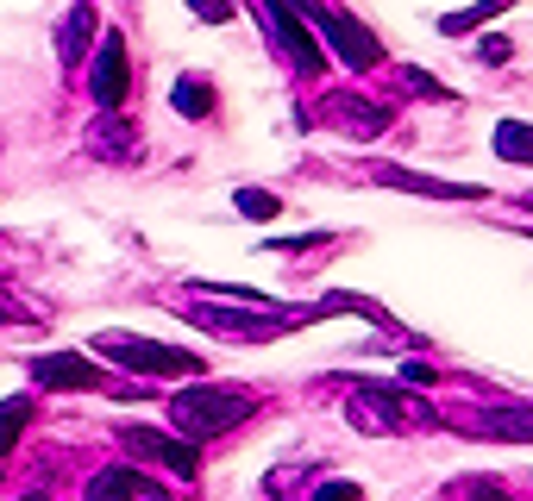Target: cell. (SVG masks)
<instances>
[{
  "label": "cell",
  "mask_w": 533,
  "mask_h": 501,
  "mask_svg": "<svg viewBox=\"0 0 533 501\" xmlns=\"http://www.w3.org/2000/svg\"><path fill=\"white\" fill-rule=\"evenodd\" d=\"M251 414H258V401L233 383H195V389L170 395V426L182 433V445L220 439V433H233V426H245Z\"/></svg>",
  "instance_id": "cell-1"
},
{
  "label": "cell",
  "mask_w": 533,
  "mask_h": 501,
  "mask_svg": "<svg viewBox=\"0 0 533 501\" xmlns=\"http://www.w3.org/2000/svg\"><path fill=\"white\" fill-rule=\"evenodd\" d=\"M345 420H352L358 433L383 439V433H408V426H433L439 414L427 408L421 395H408L396 383H352V389H345Z\"/></svg>",
  "instance_id": "cell-2"
},
{
  "label": "cell",
  "mask_w": 533,
  "mask_h": 501,
  "mask_svg": "<svg viewBox=\"0 0 533 501\" xmlns=\"http://www.w3.org/2000/svg\"><path fill=\"white\" fill-rule=\"evenodd\" d=\"M88 351H101L107 364L138 370V376H195L201 383V351H182V345H157V339H138V332H101Z\"/></svg>",
  "instance_id": "cell-3"
},
{
  "label": "cell",
  "mask_w": 533,
  "mask_h": 501,
  "mask_svg": "<svg viewBox=\"0 0 533 501\" xmlns=\"http://www.w3.org/2000/svg\"><path fill=\"white\" fill-rule=\"evenodd\" d=\"M295 13L308 19V32H320V38L333 44L339 63H352V69H377V63H383V44L370 38L352 13H333V7H295Z\"/></svg>",
  "instance_id": "cell-4"
},
{
  "label": "cell",
  "mask_w": 533,
  "mask_h": 501,
  "mask_svg": "<svg viewBox=\"0 0 533 501\" xmlns=\"http://www.w3.org/2000/svg\"><path fill=\"white\" fill-rule=\"evenodd\" d=\"M264 26L276 32V51H283V63L295 69V76H314L320 69V44H314V32H308V19H301L295 7H264Z\"/></svg>",
  "instance_id": "cell-5"
},
{
  "label": "cell",
  "mask_w": 533,
  "mask_h": 501,
  "mask_svg": "<svg viewBox=\"0 0 533 501\" xmlns=\"http://www.w3.org/2000/svg\"><path fill=\"white\" fill-rule=\"evenodd\" d=\"M120 445L132 451V458H145V464H170L176 476H195L201 470V451L170 439V433H157V426H120Z\"/></svg>",
  "instance_id": "cell-6"
},
{
  "label": "cell",
  "mask_w": 533,
  "mask_h": 501,
  "mask_svg": "<svg viewBox=\"0 0 533 501\" xmlns=\"http://www.w3.org/2000/svg\"><path fill=\"white\" fill-rule=\"evenodd\" d=\"M126 82H132V69H126V38L107 32L101 51H95V76H88L95 107H101V113H120V107H126Z\"/></svg>",
  "instance_id": "cell-7"
},
{
  "label": "cell",
  "mask_w": 533,
  "mask_h": 501,
  "mask_svg": "<svg viewBox=\"0 0 533 501\" xmlns=\"http://www.w3.org/2000/svg\"><path fill=\"white\" fill-rule=\"evenodd\" d=\"M82 501H176V495L157 483V476H145V470L113 464V470H95V476H88Z\"/></svg>",
  "instance_id": "cell-8"
},
{
  "label": "cell",
  "mask_w": 533,
  "mask_h": 501,
  "mask_svg": "<svg viewBox=\"0 0 533 501\" xmlns=\"http://www.w3.org/2000/svg\"><path fill=\"white\" fill-rule=\"evenodd\" d=\"M377 176L383 188H396V195H427V201H483V188L471 182H439V176H421V170H402V163H377Z\"/></svg>",
  "instance_id": "cell-9"
},
{
  "label": "cell",
  "mask_w": 533,
  "mask_h": 501,
  "mask_svg": "<svg viewBox=\"0 0 533 501\" xmlns=\"http://www.w3.org/2000/svg\"><path fill=\"white\" fill-rule=\"evenodd\" d=\"M465 426L477 439H515L533 445V401H496V408H471Z\"/></svg>",
  "instance_id": "cell-10"
},
{
  "label": "cell",
  "mask_w": 533,
  "mask_h": 501,
  "mask_svg": "<svg viewBox=\"0 0 533 501\" xmlns=\"http://www.w3.org/2000/svg\"><path fill=\"white\" fill-rule=\"evenodd\" d=\"M333 126L345 132V138H377L389 119H396V107L389 101H370V94H333Z\"/></svg>",
  "instance_id": "cell-11"
},
{
  "label": "cell",
  "mask_w": 533,
  "mask_h": 501,
  "mask_svg": "<svg viewBox=\"0 0 533 501\" xmlns=\"http://www.w3.org/2000/svg\"><path fill=\"white\" fill-rule=\"evenodd\" d=\"M32 376L44 389H101V370L88 364L82 351H44L38 364H32Z\"/></svg>",
  "instance_id": "cell-12"
},
{
  "label": "cell",
  "mask_w": 533,
  "mask_h": 501,
  "mask_svg": "<svg viewBox=\"0 0 533 501\" xmlns=\"http://www.w3.org/2000/svg\"><path fill=\"white\" fill-rule=\"evenodd\" d=\"M95 26H101L95 7H69V13H63V26H57V63H63V69H76V63L88 57V38H95Z\"/></svg>",
  "instance_id": "cell-13"
},
{
  "label": "cell",
  "mask_w": 533,
  "mask_h": 501,
  "mask_svg": "<svg viewBox=\"0 0 533 501\" xmlns=\"http://www.w3.org/2000/svg\"><path fill=\"white\" fill-rule=\"evenodd\" d=\"M490 151H496L502 163H533V126H527V119H496Z\"/></svg>",
  "instance_id": "cell-14"
},
{
  "label": "cell",
  "mask_w": 533,
  "mask_h": 501,
  "mask_svg": "<svg viewBox=\"0 0 533 501\" xmlns=\"http://www.w3.org/2000/svg\"><path fill=\"white\" fill-rule=\"evenodd\" d=\"M88 145H95L101 157H126V151L138 145V132L126 126V119H120V113H101V119H95V126H88Z\"/></svg>",
  "instance_id": "cell-15"
},
{
  "label": "cell",
  "mask_w": 533,
  "mask_h": 501,
  "mask_svg": "<svg viewBox=\"0 0 533 501\" xmlns=\"http://www.w3.org/2000/svg\"><path fill=\"white\" fill-rule=\"evenodd\" d=\"M170 101H176L182 119H207V113H214V82H207V76H182Z\"/></svg>",
  "instance_id": "cell-16"
},
{
  "label": "cell",
  "mask_w": 533,
  "mask_h": 501,
  "mask_svg": "<svg viewBox=\"0 0 533 501\" xmlns=\"http://www.w3.org/2000/svg\"><path fill=\"white\" fill-rule=\"evenodd\" d=\"M32 426V401L26 395H13V401H0V458L19 445V433Z\"/></svg>",
  "instance_id": "cell-17"
},
{
  "label": "cell",
  "mask_w": 533,
  "mask_h": 501,
  "mask_svg": "<svg viewBox=\"0 0 533 501\" xmlns=\"http://www.w3.org/2000/svg\"><path fill=\"white\" fill-rule=\"evenodd\" d=\"M446 501H515V495H508L496 476H458V483L446 489Z\"/></svg>",
  "instance_id": "cell-18"
},
{
  "label": "cell",
  "mask_w": 533,
  "mask_h": 501,
  "mask_svg": "<svg viewBox=\"0 0 533 501\" xmlns=\"http://www.w3.org/2000/svg\"><path fill=\"white\" fill-rule=\"evenodd\" d=\"M396 82H402L408 94H421V101H452V88L439 82V76H427V69H414V63H402V69H396Z\"/></svg>",
  "instance_id": "cell-19"
},
{
  "label": "cell",
  "mask_w": 533,
  "mask_h": 501,
  "mask_svg": "<svg viewBox=\"0 0 533 501\" xmlns=\"http://www.w3.org/2000/svg\"><path fill=\"white\" fill-rule=\"evenodd\" d=\"M0 320H13V326H38V320H44V307H32L26 295L13 289V282H0Z\"/></svg>",
  "instance_id": "cell-20"
},
{
  "label": "cell",
  "mask_w": 533,
  "mask_h": 501,
  "mask_svg": "<svg viewBox=\"0 0 533 501\" xmlns=\"http://www.w3.org/2000/svg\"><path fill=\"white\" fill-rule=\"evenodd\" d=\"M239 213H245V220H276V213H283V201H276L270 195V188H239Z\"/></svg>",
  "instance_id": "cell-21"
},
{
  "label": "cell",
  "mask_w": 533,
  "mask_h": 501,
  "mask_svg": "<svg viewBox=\"0 0 533 501\" xmlns=\"http://www.w3.org/2000/svg\"><path fill=\"white\" fill-rule=\"evenodd\" d=\"M502 7H477V13H446L439 19V32H471V26H483V19H496Z\"/></svg>",
  "instance_id": "cell-22"
},
{
  "label": "cell",
  "mask_w": 533,
  "mask_h": 501,
  "mask_svg": "<svg viewBox=\"0 0 533 501\" xmlns=\"http://www.w3.org/2000/svg\"><path fill=\"white\" fill-rule=\"evenodd\" d=\"M314 501H364V489H358V483H320Z\"/></svg>",
  "instance_id": "cell-23"
},
{
  "label": "cell",
  "mask_w": 533,
  "mask_h": 501,
  "mask_svg": "<svg viewBox=\"0 0 533 501\" xmlns=\"http://www.w3.org/2000/svg\"><path fill=\"white\" fill-rule=\"evenodd\" d=\"M508 51H515L508 38H483V44H477V63H508Z\"/></svg>",
  "instance_id": "cell-24"
},
{
  "label": "cell",
  "mask_w": 533,
  "mask_h": 501,
  "mask_svg": "<svg viewBox=\"0 0 533 501\" xmlns=\"http://www.w3.org/2000/svg\"><path fill=\"white\" fill-rule=\"evenodd\" d=\"M402 383H414V389H433L439 376H433V364H414V357H408V364H402Z\"/></svg>",
  "instance_id": "cell-25"
},
{
  "label": "cell",
  "mask_w": 533,
  "mask_h": 501,
  "mask_svg": "<svg viewBox=\"0 0 533 501\" xmlns=\"http://www.w3.org/2000/svg\"><path fill=\"white\" fill-rule=\"evenodd\" d=\"M19 501H51V495H19Z\"/></svg>",
  "instance_id": "cell-26"
},
{
  "label": "cell",
  "mask_w": 533,
  "mask_h": 501,
  "mask_svg": "<svg viewBox=\"0 0 533 501\" xmlns=\"http://www.w3.org/2000/svg\"><path fill=\"white\" fill-rule=\"evenodd\" d=\"M521 207H527V213H533V195H521Z\"/></svg>",
  "instance_id": "cell-27"
}]
</instances>
